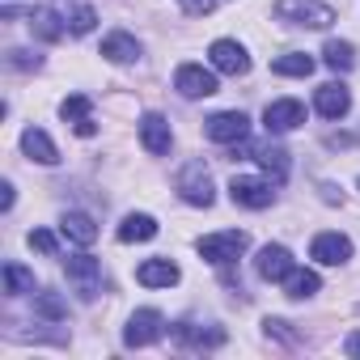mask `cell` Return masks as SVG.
I'll list each match as a JSON object with an SVG mask.
<instances>
[{
    "mask_svg": "<svg viewBox=\"0 0 360 360\" xmlns=\"http://www.w3.org/2000/svg\"><path fill=\"white\" fill-rule=\"evenodd\" d=\"M204 136L217 140V144H242L250 136V119L242 110H221V115H212L204 123Z\"/></svg>",
    "mask_w": 360,
    "mask_h": 360,
    "instance_id": "cell-5",
    "label": "cell"
},
{
    "mask_svg": "<svg viewBox=\"0 0 360 360\" xmlns=\"http://www.w3.org/2000/svg\"><path fill=\"white\" fill-rule=\"evenodd\" d=\"M255 271H259V280H267V284H284V276L292 271V255H288L284 246H263L259 259H255Z\"/></svg>",
    "mask_w": 360,
    "mask_h": 360,
    "instance_id": "cell-12",
    "label": "cell"
},
{
    "mask_svg": "<svg viewBox=\"0 0 360 360\" xmlns=\"http://www.w3.org/2000/svg\"><path fill=\"white\" fill-rule=\"evenodd\" d=\"M178 195H183L191 208H212L217 191H212V178H208L204 161H191L183 174H178Z\"/></svg>",
    "mask_w": 360,
    "mask_h": 360,
    "instance_id": "cell-3",
    "label": "cell"
},
{
    "mask_svg": "<svg viewBox=\"0 0 360 360\" xmlns=\"http://www.w3.org/2000/svg\"><path fill=\"white\" fill-rule=\"evenodd\" d=\"M208 56H212V68H217V72H229V77H246V72H250V56H246V47L233 43V39H217Z\"/></svg>",
    "mask_w": 360,
    "mask_h": 360,
    "instance_id": "cell-9",
    "label": "cell"
},
{
    "mask_svg": "<svg viewBox=\"0 0 360 360\" xmlns=\"http://www.w3.org/2000/svg\"><path fill=\"white\" fill-rule=\"evenodd\" d=\"M229 195H233V204L255 208V212L276 200V191H271L267 178H250V174H238V178H233V183H229Z\"/></svg>",
    "mask_w": 360,
    "mask_h": 360,
    "instance_id": "cell-6",
    "label": "cell"
},
{
    "mask_svg": "<svg viewBox=\"0 0 360 360\" xmlns=\"http://www.w3.org/2000/svg\"><path fill=\"white\" fill-rule=\"evenodd\" d=\"M9 64H13V68H39V56H30V51H9Z\"/></svg>",
    "mask_w": 360,
    "mask_h": 360,
    "instance_id": "cell-32",
    "label": "cell"
},
{
    "mask_svg": "<svg viewBox=\"0 0 360 360\" xmlns=\"http://www.w3.org/2000/svg\"><path fill=\"white\" fill-rule=\"evenodd\" d=\"M174 335H178V343H191V347H221V343H225V330H221V326L200 330V326H191V322H178Z\"/></svg>",
    "mask_w": 360,
    "mask_h": 360,
    "instance_id": "cell-22",
    "label": "cell"
},
{
    "mask_svg": "<svg viewBox=\"0 0 360 360\" xmlns=\"http://www.w3.org/2000/svg\"><path fill=\"white\" fill-rule=\"evenodd\" d=\"M314 106H318V115H322V119H343V115L352 110V94H347V85L330 81V85H322V89H318Z\"/></svg>",
    "mask_w": 360,
    "mask_h": 360,
    "instance_id": "cell-14",
    "label": "cell"
},
{
    "mask_svg": "<svg viewBox=\"0 0 360 360\" xmlns=\"http://www.w3.org/2000/svg\"><path fill=\"white\" fill-rule=\"evenodd\" d=\"M309 259H318L322 267H339L352 259V242L343 233H318L314 246H309Z\"/></svg>",
    "mask_w": 360,
    "mask_h": 360,
    "instance_id": "cell-11",
    "label": "cell"
},
{
    "mask_svg": "<svg viewBox=\"0 0 360 360\" xmlns=\"http://www.w3.org/2000/svg\"><path fill=\"white\" fill-rule=\"evenodd\" d=\"M305 123V106L297 102V98H280V102H267V110H263V127L267 131H292V127H301Z\"/></svg>",
    "mask_w": 360,
    "mask_h": 360,
    "instance_id": "cell-10",
    "label": "cell"
},
{
    "mask_svg": "<svg viewBox=\"0 0 360 360\" xmlns=\"http://www.w3.org/2000/svg\"><path fill=\"white\" fill-rule=\"evenodd\" d=\"M276 22L305 26V30H326L335 22V9L322 5V0H276Z\"/></svg>",
    "mask_w": 360,
    "mask_h": 360,
    "instance_id": "cell-1",
    "label": "cell"
},
{
    "mask_svg": "<svg viewBox=\"0 0 360 360\" xmlns=\"http://www.w3.org/2000/svg\"><path fill=\"white\" fill-rule=\"evenodd\" d=\"M5 292H13V297L34 292V271H26L22 263H5Z\"/></svg>",
    "mask_w": 360,
    "mask_h": 360,
    "instance_id": "cell-27",
    "label": "cell"
},
{
    "mask_svg": "<svg viewBox=\"0 0 360 360\" xmlns=\"http://www.w3.org/2000/svg\"><path fill=\"white\" fill-rule=\"evenodd\" d=\"M60 115H64V123H72V131H77V136H98L94 106H89V98H85V94H72V98H64Z\"/></svg>",
    "mask_w": 360,
    "mask_h": 360,
    "instance_id": "cell-13",
    "label": "cell"
},
{
    "mask_svg": "<svg viewBox=\"0 0 360 360\" xmlns=\"http://www.w3.org/2000/svg\"><path fill=\"white\" fill-rule=\"evenodd\" d=\"M102 56H106L110 64H131V60L140 56V43H136L131 34L115 30V34H106V39H102Z\"/></svg>",
    "mask_w": 360,
    "mask_h": 360,
    "instance_id": "cell-19",
    "label": "cell"
},
{
    "mask_svg": "<svg viewBox=\"0 0 360 360\" xmlns=\"http://www.w3.org/2000/svg\"><path fill=\"white\" fill-rule=\"evenodd\" d=\"M246 153H255L259 165L276 178V183H284V174H288V153H284L280 144H263V148H246Z\"/></svg>",
    "mask_w": 360,
    "mask_h": 360,
    "instance_id": "cell-24",
    "label": "cell"
},
{
    "mask_svg": "<svg viewBox=\"0 0 360 360\" xmlns=\"http://www.w3.org/2000/svg\"><path fill=\"white\" fill-rule=\"evenodd\" d=\"M34 314H43V318H51V322H60V318H68V305H64L56 292H39V297H34Z\"/></svg>",
    "mask_w": 360,
    "mask_h": 360,
    "instance_id": "cell-28",
    "label": "cell"
},
{
    "mask_svg": "<svg viewBox=\"0 0 360 360\" xmlns=\"http://www.w3.org/2000/svg\"><path fill=\"white\" fill-rule=\"evenodd\" d=\"M183 9H187L191 18H208V13L217 9V0H183Z\"/></svg>",
    "mask_w": 360,
    "mask_h": 360,
    "instance_id": "cell-31",
    "label": "cell"
},
{
    "mask_svg": "<svg viewBox=\"0 0 360 360\" xmlns=\"http://www.w3.org/2000/svg\"><path fill=\"white\" fill-rule=\"evenodd\" d=\"M322 60H326V68H335V72H347V68L356 64V51H352V43H339V39H330V43L322 47Z\"/></svg>",
    "mask_w": 360,
    "mask_h": 360,
    "instance_id": "cell-26",
    "label": "cell"
},
{
    "mask_svg": "<svg viewBox=\"0 0 360 360\" xmlns=\"http://www.w3.org/2000/svg\"><path fill=\"white\" fill-rule=\"evenodd\" d=\"M148 238H157V221H153L148 212H131V217H123V225H119V242H148Z\"/></svg>",
    "mask_w": 360,
    "mask_h": 360,
    "instance_id": "cell-20",
    "label": "cell"
},
{
    "mask_svg": "<svg viewBox=\"0 0 360 360\" xmlns=\"http://www.w3.org/2000/svg\"><path fill=\"white\" fill-rule=\"evenodd\" d=\"M136 284H144V288H169V284H178V267L169 259H144L136 267Z\"/></svg>",
    "mask_w": 360,
    "mask_h": 360,
    "instance_id": "cell-16",
    "label": "cell"
},
{
    "mask_svg": "<svg viewBox=\"0 0 360 360\" xmlns=\"http://www.w3.org/2000/svg\"><path fill=\"white\" fill-rule=\"evenodd\" d=\"M161 314L157 309H136L131 314V322L123 326V343L127 347H148V343H157L161 339Z\"/></svg>",
    "mask_w": 360,
    "mask_h": 360,
    "instance_id": "cell-8",
    "label": "cell"
},
{
    "mask_svg": "<svg viewBox=\"0 0 360 360\" xmlns=\"http://www.w3.org/2000/svg\"><path fill=\"white\" fill-rule=\"evenodd\" d=\"M174 89L183 98H212L217 94V77L204 68V64H183L174 72Z\"/></svg>",
    "mask_w": 360,
    "mask_h": 360,
    "instance_id": "cell-7",
    "label": "cell"
},
{
    "mask_svg": "<svg viewBox=\"0 0 360 360\" xmlns=\"http://www.w3.org/2000/svg\"><path fill=\"white\" fill-rule=\"evenodd\" d=\"M64 271H68V280L77 284L81 301H94V297L102 292V263H98V259H89V255H68V259H64Z\"/></svg>",
    "mask_w": 360,
    "mask_h": 360,
    "instance_id": "cell-4",
    "label": "cell"
},
{
    "mask_svg": "<svg viewBox=\"0 0 360 360\" xmlns=\"http://www.w3.org/2000/svg\"><path fill=\"white\" fill-rule=\"evenodd\" d=\"M246 246H250V238H246L242 229H221V233H208V238H200V255H204L208 263H217V267L233 263V259H238Z\"/></svg>",
    "mask_w": 360,
    "mask_h": 360,
    "instance_id": "cell-2",
    "label": "cell"
},
{
    "mask_svg": "<svg viewBox=\"0 0 360 360\" xmlns=\"http://www.w3.org/2000/svg\"><path fill=\"white\" fill-rule=\"evenodd\" d=\"M30 30H34L39 39H47V43H60L68 26H64L60 13H51V9H34V13H30Z\"/></svg>",
    "mask_w": 360,
    "mask_h": 360,
    "instance_id": "cell-23",
    "label": "cell"
},
{
    "mask_svg": "<svg viewBox=\"0 0 360 360\" xmlns=\"http://www.w3.org/2000/svg\"><path fill=\"white\" fill-rule=\"evenodd\" d=\"M343 352H347V356H360V330H356V335H347V343H343Z\"/></svg>",
    "mask_w": 360,
    "mask_h": 360,
    "instance_id": "cell-33",
    "label": "cell"
},
{
    "mask_svg": "<svg viewBox=\"0 0 360 360\" xmlns=\"http://www.w3.org/2000/svg\"><path fill=\"white\" fill-rule=\"evenodd\" d=\"M318 288H322L318 271H301V267H292V271L284 276V297H292V301H305V297H314Z\"/></svg>",
    "mask_w": 360,
    "mask_h": 360,
    "instance_id": "cell-21",
    "label": "cell"
},
{
    "mask_svg": "<svg viewBox=\"0 0 360 360\" xmlns=\"http://www.w3.org/2000/svg\"><path fill=\"white\" fill-rule=\"evenodd\" d=\"M271 72H276V77H309V72H314V60H309L305 51H288V56H280V60L271 64Z\"/></svg>",
    "mask_w": 360,
    "mask_h": 360,
    "instance_id": "cell-25",
    "label": "cell"
},
{
    "mask_svg": "<svg viewBox=\"0 0 360 360\" xmlns=\"http://www.w3.org/2000/svg\"><path fill=\"white\" fill-rule=\"evenodd\" d=\"M60 233H64L68 242H77V246H94V242H98V225H94V217H85V212H64Z\"/></svg>",
    "mask_w": 360,
    "mask_h": 360,
    "instance_id": "cell-18",
    "label": "cell"
},
{
    "mask_svg": "<svg viewBox=\"0 0 360 360\" xmlns=\"http://www.w3.org/2000/svg\"><path fill=\"white\" fill-rule=\"evenodd\" d=\"M140 140H144V148H148L153 157H161V153H169L174 131H169V123H165L161 115H144V119H140Z\"/></svg>",
    "mask_w": 360,
    "mask_h": 360,
    "instance_id": "cell-15",
    "label": "cell"
},
{
    "mask_svg": "<svg viewBox=\"0 0 360 360\" xmlns=\"http://www.w3.org/2000/svg\"><path fill=\"white\" fill-rule=\"evenodd\" d=\"M94 22H98V13H94L89 5H77V9H72V18H68V30H72V34H89V30H94Z\"/></svg>",
    "mask_w": 360,
    "mask_h": 360,
    "instance_id": "cell-29",
    "label": "cell"
},
{
    "mask_svg": "<svg viewBox=\"0 0 360 360\" xmlns=\"http://www.w3.org/2000/svg\"><path fill=\"white\" fill-rule=\"evenodd\" d=\"M30 246L43 250V255H56V250H60V246H56V233H47V229H34V233H30Z\"/></svg>",
    "mask_w": 360,
    "mask_h": 360,
    "instance_id": "cell-30",
    "label": "cell"
},
{
    "mask_svg": "<svg viewBox=\"0 0 360 360\" xmlns=\"http://www.w3.org/2000/svg\"><path fill=\"white\" fill-rule=\"evenodd\" d=\"M22 148H26V157L39 161V165H56V161H60V153H56V144H51V136H47L43 127H26V131H22Z\"/></svg>",
    "mask_w": 360,
    "mask_h": 360,
    "instance_id": "cell-17",
    "label": "cell"
}]
</instances>
